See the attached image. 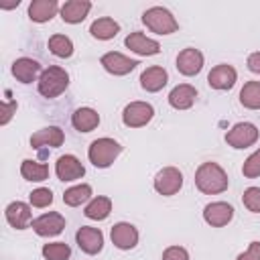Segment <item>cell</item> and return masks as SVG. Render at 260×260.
Listing matches in <instances>:
<instances>
[{
  "label": "cell",
  "mask_w": 260,
  "mask_h": 260,
  "mask_svg": "<svg viewBox=\"0 0 260 260\" xmlns=\"http://www.w3.org/2000/svg\"><path fill=\"white\" fill-rule=\"evenodd\" d=\"M242 201H244V205H246L248 211L260 213V187H248V189H244Z\"/></svg>",
  "instance_id": "obj_33"
},
{
  "label": "cell",
  "mask_w": 260,
  "mask_h": 260,
  "mask_svg": "<svg viewBox=\"0 0 260 260\" xmlns=\"http://www.w3.org/2000/svg\"><path fill=\"white\" fill-rule=\"evenodd\" d=\"M242 173H244V177H248V179L260 177V148L254 150V152L244 160V165H242Z\"/></svg>",
  "instance_id": "obj_34"
},
{
  "label": "cell",
  "mask_w": 260,
  "mask_h": 260,
  "mask_svg": "<svg viewBox=\"0 0 260 260\" xmlns=\"http://www.w3.org/2000/svg\"><path fill=\"white\" fill-rule=\"evenodd\" d=\"M142 22L146 24V28H150L156 35H171L179 28V22L175 20V16L162 6H152V8L144 10Z\"/></svg>",
  "instance_id": "obj_4"
},
{
  "label": "cell",
  "mask_w": 260,
  "mask_h": 260,
  "mask_svg": "<svg viewBox=\"0 0 260 260\" xmlns=\"http://www.w3.org/2000/svg\"><path fill=\"white\" fill-rule=\"evenodd\" d=\"M55 173L59 181H77L85 175V167L75 154H63L55 162Z\"/></svg>",
  "instance_id": "obj_9"
},
{
  "label": "cell",
  "mask_w": 260,
  "mask_h": 260,
  "mask_svg": "<svg viewBox=\"0 0 260 260\" xmlns=\"http://www.w3.org/2000/svg\"><path fill=\"white\" fill-rule=\"evenodd\" d=\"M154 116V108L146 102H130L122 112V122L128 128H142Z\"/></svg>",
  "instance_id": "obj_6"
},
{
  "label": "cell",
  "mask_w": 260,
  "mask_h": 260,
  "mask_svg": "<svg viewBox=\"0 0 260 260\" xmlns=\"http://www.w3.org/2000/svg\"><path fill=\"white\" fill-rule=\"evenodd\" d=\"M71 124L79 132H91L100 124V114L93 108H77L71 116Z\"/></svg>",
  "instance_id": "obj_24"
},
{
  "label": "cell",
  "mask_w": 260,
  "mask_h": 260,
  "mask_svg": "<svg viewBox=\"0 0 260 260\" xmlns=\"http://www.w3.org/2000/svg\"><path fill=\"white\" fill-rule=\"evenodd\" d=\"M201 69H203V53L199 49L187 47L177 55V71L181 75L191 77V75H197Z\"/></svg>",
  "instance_id": "obj_12"
},
{
  "label": "cell",
  "mask_w": 260,
  "mask_h": 260,
  "mask_svg": "<svg viewBox=\"0 0 260 260\" xmlns=\"http://www.w3.org/2000/svg\"><path fill=\"white\" fill-rule=\"evenodd\" d=\"M43 256L45 260H69L71 256V248L65 242H51L43 246Z\"/></svg>",
  "instance_id": "obj_31"
},
{
  "label": "cell",
  "mask_w": 260,
  "mask_h": 260,
  "mask_svg": "<svg viewBox=\"0 0 260 260\" xmlns=\"http://www.w3.org/2000/svg\"><path fill=\"white\" fill-rule=\"evenodd\" d=\"M169 81V73L165 71V67L160 65H152V67H146L142 73H140V85L142 89L154 93V91H160Z\"/></svg>",
  "instance_id": "obj_20"
},
{
  "label": "cell",
  "mask_w": 260,
  "mask_h": 260,
  "mask_svg": "<svg viewBox=\"0 0 260 260\" xmlns=\"http://www.w3.org/2000/svg\"><path fill=\"white\" fill-rule=\"evenodd\" d=\"M28 201H30L32 207H49L53 203V191L47 189V187H39V189L30 191Z\"/></svg>",
  "instance_id": "obj_32"
},
{
  "label": "cell",
  "mask_w": 260,
  "mask_h": 260,
  "mask_svg": "<svg viewBox=\"0 0 260 260\" xmlns=\"http://www.w3.org/2000/svg\"><path fill=\"white\" fill-rule=\"evenodd\" d=\"M124 45L132 51V53H136V55H156L158 51H160V45L154 41V39H148L144 32H140V30H134V32H130L126 39H124Z\"/></svg>",
  "instance_id": "obj_18"
},
{
  "label": "cell",
  "mask_w": 260,
  "mask_h": 260,
  "mask_svg": "<svg viewBox=\"0 0 260 260\" xmlns=\"http://www.w3.org/2000/svg\"><path fill=\"white\" fill-rule=\"evenodd\" d=\"M75 240H77V246H79L85 254H89V256L98 254V252L104 248V234H102V230H98V228L81 225V228L77 230V234H75Z\"/></svg>",
  "instance_id": "obj_14"
},
{
  "label": "cell",
  "mask_w": 260,
  "mask_h": 260,
  "mask_svg": "<svg viewBox=\"0 0 260 260\" xmlns=\"http://www.w3.org/2000/svg\"><path fill=\"white\" fill-rule=\"evenodd\" d=\"M41 63L30 59V57H20L12 63V75L16 77V81L20 83H32L37 77H41Z\"/></svg>",
  "instance_id": "obj_19"
},
{
  "label": "cell",
  "mask_w": 260,
  "mask_h": 260,
  "mask_svg": "<svg viewBox=\"0 0 260 260\" xmlns=\"http://www.w3.org/2000/svg\"><path fill=\"white\" fill-rule=\"evenodd\" d=\"M195 98H197V89L189 83H179L171 89L169 93V104L175 108V110H189L193 104H195Z\"/></svg>",
  "instance_id": "obj_21"
},
{
  "label": "cell",
  "mask_w": 260,
  "mask_h": 260,
  "mask_svg": "<svg viewBox=\"0 0 260 260\" xmlns=\"http://www.w3.org/2000/svg\"><path fill=\"white\" fill-rule=\"evenodd\" d=\"M67 85H69V73L59 65H51L43 69L39 77V93L49 100L61 95L67 89Z\"/></svg>",
  "instance_id": "obj_2"
},
{
  "label": "cell",
  "mask_w": 260,
  "mask_h": 260,
  "mask_svg": "<svg viewBox=\"0 0 260 260\" xmlns=\"http://www.w3.org/2000/svg\"><path fill=\"white\" fill-rule=\"evenodd\" d=\"M91 197V187L87 183H81V185H75V187H69L65 193H63V203L69 205V207H77L85 201H89Z\"/></svg>",
  "instance_id": "obj_29"
},
{
  "label": "cell",
  "mask_w": 260,
  "mask_h": 260,
  "mask_svg": "<svg viewBox=\"0 0 260 260\" xmlns=\"http://www.w3.org/2000/svg\"><path fill=\"white\" fill-rule=\"evenodd\" d=\"M110 238H112V244L120 250H132L136 244H138V230L128 223V221H118L112 225V232H110Z\"/></svg>",
  "instance_id": "obj_11"
},
{
  "label": "cell",
  "mask_w": 260,
  "mask_h": 260,
  "mask_svg": "<svg viewBox=\"0 0 260 260\" xmlns=\"http://www.w3.org/2000/svg\"><path fill=\"white\" fill-rule=\"evenodd\" d=\"M100 63H102V67H104L108 73H112V75H126V73H130V71L138 65L136 59H130V57H126V55H122V53H118V51L104 53L102 59H100Z\"/></svg>",
  "instance_id": "obj_10"
},
{
  "label": "cell",
  "mask_w": 260,
  "mask_h": 260,
  "mask_svg": "<svg viewBox=\"0 0 260 260\" xmlns=\"http://www.w3.org/2000/svg\"><path fill=\"white\" fill-rule=\"evenodd\" d=\"M118 30H120V24L110 16L95 18L91 22V26H89V35L93 39H98V41H110V39H114L118 35Z\"/></svg>",
  "instance_id": "obj_25"
},
{
  "label": "cell",
  "mask_w": 260,
  "mask_h": 260,
  "mask_svg": "<svg viewBox=\"0 0 260 260\" xmlns=\"http://www.w3.org/2000/svg\"><path fill=\"white\" fill-rule=\"evenodd\" d=\"M20 175L22 179L26 181H35V183H41L49 177V167L45 162H37V160H30V158H24L22 165H20Z\"/></svg>",
  "instance_id": "obj_27"
},
{
  "label": "cell",
  "mask_w": 260,
  "mask_h": 260,
  "mask_svg": "<svg viewBox=\"0 0 260 260\" xmlns=\"http://www.w3.org/2000/svg\"><path fill=\"white\" fill-rule=\"evenodd\" d=\"M120 152H122V144H120L118 140H114V138L104 136V138H98V140H93V142L89 144L87 158H89V162H91L93 167H98V169H108V167L118 158Z\"/></svg>",
  "instance_id": "obj_3"
},
{
  "label": "cell",
  "mask_w": 260,
  "mask_h": 260,
  "mask_svg": "<svg viewBox=\"0 0 260 260\" xmlns=\"http://www.w3.org/2000/svg\"><path fill=\"white\" fill-rule=\"evenodd\" d=\"M232 217H234V207L225 201H213L203 209V219L211 228H223L232 221Z\"/></svg>",
  "instance_id": "obj_13"
},
{
  "label": "cell",
  "mask_w": 260,
  "mask_h": 260,
  "mask_svg": "<svg viewBox=\"0 0 260 260\" xmlns=\"http://www.w3.org/2000/svg\"><path fill=\"white\" fill-rule=\"evenodd\" d=\"M110 211H112V199H110V197H104V195L93 197V199L85 205V209H83L85 217L95 219V221L106 219V217L110 215Z\"/></svg>",
  "instance_id": "obj_26"
},
{
  "label": "cell",
  "mask_w": 260,
  "mask_h": 260,
  "mask_svg": "<svg viewBox=\"0 0 260 260\" xmlns=\"http://www.w3.org/2000/svg\"><path fill=\"white\" fill-rule=\"evenodd\" d=\"M57 10H61L57 0H32L28 4V18L32 22H49Z\"/></svg>",
  "instance_id": "obj_22"
},
{
  "label": "cell",
  "mask_w": 260,
  "mask_h": 260,
  "mask_svg": "<svg viewBox=\"0 0 260 260\" xmlns=\"http://www.w3.org/2000/svg\"><path fill=\"white\" fill-rule=\"evenodd\" d=\"M236 79H238V73H236V69H234L232 65H228V63L215 65V67L209 71V75H207V83H209V87H213V89H232L234 83H236Z\"/></svg>",
  "instance_id": "obj_16"
},
{
  "label": "cell",
  "mask_w": 260,
  "mask_h": 260,
  "mask_svg": "<svg viewBox=\"0 0 260 260\" xmlns=\"http://www.w3.org/2000/svg\"><path fill=\"white\" fill-rule=\"evenodd\" d=\"M236 260H260V242H250L248 250L242 252Z\"/></svg>",
  "instance_id": "obj_36"
},
{
  "label": "cell",
  "mask_w": 260,
  "mask_h": 260,
  "mask_svg": "<svg viewBox=\"0 0 260 260\" xmlns=\"http://www.w3.org/2000/svg\"><path fill=\"white\" fill-rule=\"evenodd\" d=\"M89 10H91V2L89 0H69V2H65L61 6L59 12H61V18L65 22L77 24V22H81L87 16Z\"/></svg>",
  "instance_id": "obj_23"
},
{
  "label": "cell",
  "mask_w": 260,
  "mask_h": 260,
  "mask_svg": "<svg viewBox=\"0 0 260 260\" xmlns=\"http://www.w3.org/2000/svg\"><path fill=\"white\" fill-rule=\"evenodd\" d=\"M49 51L55 55V57H61V59H67L73 55V43L69 37L65 35H53L49 39Z\"/></svg>",
  "instance_id": "obj_30"
},
{
  "label": "cell",
  "mask_w": 260,
  "mask_h": 260,
  "mask_svg": "<svg viewBox=\"0 0 260 260\" xmlns=\"http://www.w3.org/2000/svg\"><path fill=\"white\" fill-rule=\"evenodd\" d=\"M63 140H65V134H63V130L61 128H57V126H47V128H43V130H37L32 136H30V146L32 148H37V150H41V148H57V146H61L63 144Z\"/></svg>",
  "instance_id": "obj_17"
},
{
  "label": "cell",
  "mask_w": 260,
  "mask_h": 260,
  "mask_svg": "<svg viewBox=\"0 0 260 260\" xmlns=\"http://www.w3.org/2000/svg\"><path fill=\"white\" fill-rule=\"evenodd\" d=\"M240 104L248 110H260V81H248L240 89Z\"/></svg>",
  "instance_id": "obj_28"
},
{
  "label": "cell",
  "mask_w": 260,
  "mask_h": 260,
  "mask_svg": "<svg viewBox=\"0 0 260 260\" xmlns=\"http://www.w3.org/2000/svg\"><path fill=\"white\" fill-rule=\"evenodd\" d=\"M181 187H183V175L175 167H165L154 175V189L165 197L179 193Z\"/></svg>",
  "instance_id": "obj_7"
},
{
  "label": "cell",
  "mask_w": 260,
  "mask_h": 260,
  "mask_svg": "<svg viewBox=\"0 0 260 260\" xmlns=\"http://www.w3.org/2000/svg\"><path fill=\"white\" fill-rule=\"evenodd\" d=\"M39 236L43 238H51V236H57L63 232L65 228V217L59 213V211H49V213H43L39 215L37 219H32V225H30Z\"/></svg>",
  "instance_id": "obj_8"
},
{
  "label": "cell",
  "mask_w": 260,
  "mask_h": 260,
  "mask_svg": "<svg viewBox=\"0 0 260 260\" xmlns=\"http://www.w3.org/2000/svg\"><path fill=\"white\" fill-rule=\"evenodd\" d=\"M230 185L228 173L217 162H201L195 171V187L205 195H217L223 193Z\"/></svg>",
  "instance_id": "obj_1"
},
{
  "label": "cell",
  "mask_w": 260,
  "mask_h": 260,
  "mask_svg": "<svg viewBox=\"0 0 260 260\" xmlns=\"http://www.w3.org/2000/svg\"><path fill=\"white\" fill-rule=\"evenodd\" d=\"M258 140V128L252 122H238L232 126V130L225 132V142L232 148H248L256 144Z\"/></svg>",
  "instance_id": "obj_5"
},
{
  "label": "cell",
  "mask_w": 260,
  "mask_h": 260,
  "mask_svg": "<svg viewBox=\"0 0 260 260\" xmlns=\"http://www.w3.org/2000/svg\"><path fill=\"white\" fill-rule=\"evenodd\" d=\"M246 65H248V69H250L252 73H260V51H258V53H252V55L248 57Z\"/></svg>",
  "instance_id": "obj_38"
},
{
  "label": "cell",
  "mask_w": 260,
  "mask_h": 260,
  "mask_svg": "<svg viewBox=\"0 0 260 260\" xmlns=\"http://www.w3.org/2000/svg\"><path fill=\"white\" fill-rule=\"evenodd\" d=\"M4 215H6V221L14 230H26L28 225H32V211H30V205H26L24 201L8 203Z\"/></svg>",
  "instance_id": "obj_15"
},
{
  "label": "cell",
  "mask_w": 260,
  "mask_h": 260,
  "mask_svg": "<svg viewBox=\"0 0 260 260\" xmlns=\"http://www.w3.org/2000/svg\"><path fill=\"white\" fill-rule=\"evenodd\" d=\"M14 112H16V102H14V100L4 102V106H2V120H0V124H2V126H4V124H8Z\"/></svg>",
  "instance_id": "obj_37"
},
{
  "label": "cell",
  "mask_w": 260,
  "mask_h": 260,
  "mask_svg": "<svg viewBox=\"0 0 260 260\" xmlns=\"http://www.w3.org/2000/svg\"><path fill=\"white\" fill-rule=\"evenodd\" d=\"M162 260H189V252L183 246H169L162 252Z\"/></svg>",
  "instance_id": "obj_35"
}]
</instances>
